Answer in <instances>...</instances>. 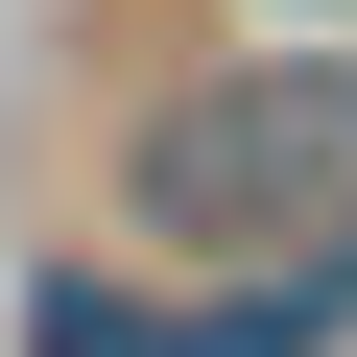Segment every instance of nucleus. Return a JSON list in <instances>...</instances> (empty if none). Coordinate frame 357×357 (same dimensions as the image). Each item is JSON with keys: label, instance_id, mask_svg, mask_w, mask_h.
I'll list each match as a JSON object with an SVG mask.
<instances>
[{"label": "nucleus", "instance_id": "1", "mask_svg": "<svg viewBox=\"0 0 357 357\" xmlns=\"http://www.w3.org/2000/svg\"><path fill=\"white\" fill-rule=\"evenodd\" d=\"M119 262H262L310 215H357V24H262L215 48L191 96H143L119 119Z\"/></svg>", "mask_w": 357, "mask_h": 357}, {"label": "nucleus", "instance_id": "2", "mask_svg": "<svg viewBox=\"0 0 357 357\" xmlns=\"http://www.w3.org/2000/svg\"><path fill=\"white\" fill-rule=\"evenodd\" d=\"M167 357H357V215H310L262 262H191L167 286Z\"/></svg>", "mask_w": 357, "mask_h": 357}, {"label": "nucleus", "instance_id": "3", "mask_svg": "<svg viewBox=\"0 0 357 357\" xmlns=\"http://www.w3.org/2000/svg\"><path fill=\"white\" fill-rule=\"evenodd\" d=\"M24 357H167V286H143L119 238H72V262H24Z\"/></svg>", "mask_w": 357, "mask_h": 357}, {"label": "nucleus", "instance_id": "4", "mask_svg": "<svg viewBox=\"0 0 357 357\" xmlns=\"http://www.w3.org/2000/svg\"><path fill=\"white\" fill-rule=\"evenodd\" d=\"M238 24H357V0H238Z\"/></svg>", "mask_w": 357, "mask_h": 357}]
</instances>
